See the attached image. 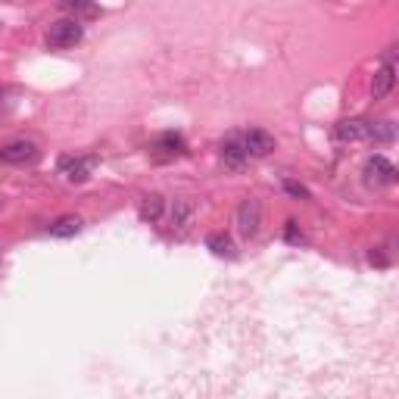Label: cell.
I'll return each instance as SVG.
<instances>
[{"label": "cell", "instance_id": "cell-9", "mask_svg": "<svg viewBox=\"0 0 399 399\" xmlns=\"http://www.w3.org/2000/svg\"><path fill=\"white\" fill-rule=\"evenodd\" d=\"M153 150H156V159L159 163H166V159H175V156H181L184 150H187V144H184V137L181 135H175V131H166L159 141L153 144Z\"/></svg>", "mask_w": 399, "mask_h": 399}, {"label": "cell", "instance_id": "cell-2", "mask_svg": "<svg viewBox=\"0 0 399 399\" xmlns=\"http://www.w3.org/2000/svg\"><path fill=\"white\" fill-rule=\"evenodd\" d=\"M234 225H237V234L244 237V240H253L259 234V225H262V206L256 200H244V203L237 206Z\"/></svg>", "mask_w": 399, "mask_h": 399}, {"label": "cell", "instance_id": "cell-1", "mask_svg": "<svg viewBox=\"0 0 399 399\" xmlns=\"http://www.w3.org/2000/svg\"><path fill=\"white\" fill-rule=\"evenodd\" d=\"M84 38V28L78 19H60L47 28V44L56 50H66V47H75V44Z\"/></svg>", "mask_w": 399, "mask_h": 399}, {"label": "cell", "instance_id": "cell-14", "mask_svg": "<svg viewBox=\"0 0 399 399\" xmlns=\"http://www.w3.org/2000/svg\"><path fill=\"white\" fill-rule=\"evenodd\" d=\"M206 247H209L216 256H234V244H231V237L228 234H222V231H216V234H209L206 237Z\"/></svg>", "mask_w": 399, "mask_h": 399}, {"label": "cell", "instance_id": "cell-7", "mask_svg": "<svg viewBox=\"0 0 399 399\" xmlns=\"http://www.w3.org/2000/svg\"><path fill=\"white\" fill-rule=\"evenodd\" d=\"M244 137V150H247V156H256V159H262V156H269L271 150H275V135H269V131H262V128H250L247 135H240Z\"/></svg>", "mask_w": 399, "mask_h": 399}, {"label": "cell", "instance_id": "cell-13", "mask_svg": "<svg viewBox=\"0 0 399 399\" xmlns=\"http://www.w3.org/2000/svg\"><path fill=\"white\" fill-rule=\"evenodd\" d=\"M141 218L144 222H159V218H163V196H156V194L144 196L141 200Z\"/></svg>", "mask_w": 399, "mask_h": 399}, {"label": "cell", "instance_id": "cell-3", "mask_svg": "<svg viewBox=\"0 0 399 399\" xmlns=\"http://www.w3.org/2000/svg\"><path fill=\"white\" fill-rule=\"evenodd\" d=\"M94 156H62L60 159V175L72 184H82L91 178V169H94Z\"/></svg>", "mask_w": 399, "mask_h": 399}, {"label": "cell", "instance_id": "cell-8", "mask_svg": "<svg viewBox=\"0 0 399 399\" xmlns=\"http://www.w3.org/2000/svg\"><path fill=\"white\" fill-rule=\"evenodd\" d=\"M218 156H222V163L228 166V169H240V166L250 159V156H247V150H244V137H240V135H231L228 141H222Z\"/></svg>", "mask_w": 399, "mask_h": 399}, {"label": "cell", "instance_id": "cell-6", "mask_svg": "<svg viewBox=\"0 0 399 399\" xmlns=\"http://www.w3.org/2000/svg\"><path fill=\"white\" fill-rule=\"evenodd\" d=\"M334 137L343 144H356V141H372V122H362V119H343L334 128Z\"/></svg>", "mask_w": 399, "mask_h": 399}, {"label": "cell", "instance_id": "cell-17", "mask_svg": "<svg viewBox=\"0 0 399 399\" xmlns=\"http://www.w3.org/2000/svg\"><path fill=\"white\" fill-rule=\"evenodd\" d=\"M62 7H66L69 13H88V16H94V13H97V7H91V3H75V0H66Z\"/></svg>", "mask_w": 399, "mask_h": 399}, {"label": "cell", "instance_id": "cell-11", "mask_svg": "<svg viewBox=\"0 0 399 399\" xmlns=\"http://www.w3.org/2000/svg\"><path fill=\"white\" fill-rule=\"evenodd\" d=\"M190 218H194V203H190V200H175V203H172V216H169L172 231L184 234L187 225H190Z\"/></svg>", "mask_w": 399, "mask_h": 399}, {"label": "cell", "instance_id": "cell-12", "mask_svg": "<svg viewBox=\"0 0 399 399\" xmlns=\"http://www.w3.org/2000/svg\"><path fill=\"white\" fill-rule=\"evenodd\" d=\"M82 231V218L78 216H62L50 225V237H75Z\"/></svg>", "mask_w": 399, "mask_h": 399}, {"label": "cell", "instance_id": "cell-16", "mask_svg": "<svg viewBox=\"0 0 399 399\" xmlns=\"http://www.w3.org/2000/svg\"><path fill=\"white\" fill-rule=\"evenodd\" d=\"M284 237H287V244H303V231H299V225H297V222H287Z\"/></svg>", "mask_w": 399, "mask_h": 399}, {"label": "cell", "instance_id": "cell-15", "mask_svg": "<svg viewBox=\"0 0 399 399\" xmlns=\"http://www.w3.org/2000/svg\"><path fill=\"white\" fill-rule=\"evenodd\" d=\"M284 190L290 196H297V200H309V190H306L299 181H293V178H284Z\"/></svg>", "mask_w": 399, "mask_h": 399}, {"label": "cell", "instance_id": "cell-5", "mask_svg": "<svg viewBox=\"0 0 399 399\" xmlns=\"http://www.w3.org/2000/svg\"><path fill=\"white\" fill-rule=\"evenodd\" d=\"M34 156H38V147L32 141H10L7 147H0V163L7 166H25Z\"/></svg>", "mask_w": 399, "mask_h": 399}, {"label": "cell", "instance_id": "cell-18", "mask_svg": "<svg viewBox=\"0 0 399 399\" xmlns=\"http://www.w3.org/2000/svg\"><path fill=\"white\" fill-rule=\"evenodd\" d=\"M368 259H372V265H387V256H384V253H378V250L368 253Z\"/></svg>", "mask_w": 399, "mask_h": 399}, {"label": "cell", "instance_id": "cell-10", "mask_svg": "<svg viewBox=\"0 0 399 399\" xmlns=\"http://www.w3.org/2000/svg\"><path fill=\"white\" fill-rule=\"evenodd\" d=\"M393 84H396V66H393V60H387L384 66L374 72V82H372L374 100H384V97L393 91Z\"/></svg>", "mask_w": 399, "mask_h": 399}, {"label": "cell", "instance_id": "cell-4", "mask_svg": "<svg viewBox=\"0 0 399 399\" xmlns=\"http://www.w3.org/2000/svg\"><path fill=\"white\" fill-rule=\"evenodd\" d=\"M365 181L372 184V187H387V184L396 181V169H393V163L387 156L378 153L365 163Z\"/></svg>", "mask_w": 399, "mask_h": 399}]
</instances>
